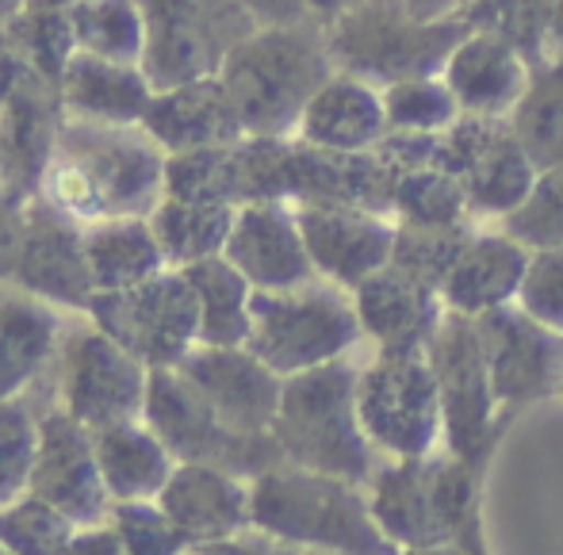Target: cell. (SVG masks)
I'll return each instance as SVG.
<instances>
[{"label":"cell","instance_id":"83f0119b","mask_svg":"<svg viewBox=\"0 0 563 555\" xmlns=\"http://www.w3.org/2000/svg\"><path fill=\"white\" fill-rule=\"evenodd\" d=\"M529 253L518 237H510L495 222V230H475V237L467 242V249L460 253L456 268L449 273L441 299L449 311L460 314H479L498 311L506 303H518L521 280H526Z\"/></svg>","mask_w":563,"mask_h":555},{"label":"cell","instance_id":"11a10c76","mask_svg":"<svg viewBox=\"0 0 563 555\" xmlns=\"http://www.w3.org/2000/svg\"><path fill=\"white\" fill-rule=\"evenodd\" d=\"M402 555H487V552H483V536H479V529H472V533L456 536V541L433 544V548H407Z\"/></svg>","mask_w":563,"mask_h":555},{"label":"cell","instance_id":"6da1fadb","mask_svg":"<svg viewBox=\"0 0 563 555\" xmlns=\"http://www.w3.org/2000/svg\"><path fill=\"white\" fill-rule=\"evenodd\" d=\"M165 149L146 126L89 123L66 115L43 196L81 226L150 219L165 200Z\"/></svg>","mask_w":563,"mask_h":555},{"label":"cell","instance_id":"7bdbcfd3","mask_svg":"<svg viewBox=\"0 0 563 555\" xmlns=\"http://www.w3.org/2000/svg\"><path fill=\"white\" fill-rule=\"evenodd\" d=\"M38 456V414L27 399H0V510L31 490Z\"/></svg>","mask_w":563,"mask_h":555},{"label":"cell","instance_id":"e575fe53","mask_svg":"<svg viewBox=\"0 0 563 555\" xmlns=\"http://www.w3.org/2000/svg\"><path fill=\"white\" fill-rule=\"evenodd\" d=\"M510 126L537 169L563 162V62L533 69L526 97L510 111Z\"/></svg>","mask_w":563,"mask_h":555},{"label":"cell","instance_id":"d4e9b609","mask_svg":"<svg viewBox=\"0 0 563 555\" xmlns=\"http://www.w3.org/2000/svg\"><path fill=\"white\" fill-rule=\"evenodd\" d=\"M157 502L185 529L192 544L223 541V536H238L253 529L250 479H238L223 467L177 464Z\"/></svg>","mask_w":563,"mask_h":555},{"label":"cell","instance_id":"d590c367","mask_svg":"<svg viewBox=\"0 0 563 555\" xmlns=\"http://www.w3.org/2000/svg\"><path fill=\"white\" fill-rule=\"evenodd\" d=\"M69 20H74L77 46L85 54H100V58L126 62V66H142L146 20H142L139 0H77L69 8Z\"/></svg>","mask_w":563,"mask_h":555},{"label":"cell","instance_id":"30bf717a","mask_svg":"<svg viewBox=\"0 0 563 555\" xmlns=\"http://www.w3.org/2000/svg\"><path fill=\"white\" fill-rule=\"evenodd\" d=\"M356 414L384 456H430L441 441V395L426 348L376 353L356 376Z\"/></svg>","mask_w":563,"mask_h":555},{"label":"cell","instance_id":"f1b7e54d","mask_svg":"<svg viewBox=\"0 0 563 555\" xmlns=\"http://www.w3.org/2000/svg\"><path fill=\"white\" fill-rule=\"evenodd\" d=\"M387 134L384 89L361 81L353 74H338L311 97L303 119H299L296 138L322 149H376Z\"/></svg>","mask_w":563,"mask_h":555},{"label":"cell","instance_id":"ab89813d","mask_svg":"<svg viewBox=\"0 0 563 555\" xmlns=\"http://www.w3.org/2000/svg\"><path fill=\"white\" fill-rule=\"evenodd\" d=\"M15 51L23 54L31 74L46 77L51 85L62 89L66 66L74 62V54L81 51L74 35V20L69 12H51V8H23L12 23H8Z\"/></svg>","mask_w":563,"mask_h":555},{"label":"cell","instance_id":"f5cc1de1","mask_svg":"<svg viewBox=\"0 0 563 555\" xmlns=\"http://www.w3.org/2000/svg\"><path fill=\"white\" fill-rule=\"evenodd\" d=\"M27 74L31 69H27V62H23V54L15 51L12 35H8V23H0V104L20 89Z\"/></svg>","mask_w":563,"mask_h":555},{"label":"cell","instance_id":"680465c9","mask_svg":"<svg viewBox=\"0 0 563 555\" xmlns=\"http://www.w3.org/2000/svg\"><path fill=\"white\" fill-rule=\"evenodd\" d=\"M27 8V0H0V23H12Z\"/></svg>","mask_w":563,"mask_h":555},{"label":"cell","instance_id":"f35d334b","mask_svg":"<svg viewBox=\"0 0 563 555\" xmlns=\"http://www.w3.org/2000/svg\"><path fill=\"white\" fill-rule=\"evenodd\" d=\"M475 230H479V222H452V226H407V222H399L391 265L441 291L449 273L456 268L460 253L475 237Z\"/></svg>","mask_w":563,"mask_h":555},{"label":"cell","instance_id":"ba28073f","mask_svg":"<svg viewBox=\"0 0 563 555\" xmlns=\"http://www.w3.org/2000/svg\"><path fill=\"white\" fill-rule=\"evenodd\" d=\"M142 422L162 437L177 464H211L238 479H257L288 464L273 433H234L180 368H154Z\"/></svg>","mask_w":563,"mask_h":555},{"label":"cell","instance_id":"7dc6e473","mask_svg":"<svg viewBox=\"0 0 563 555\" xmlns=\"http://www.w3.org/2000/svg\"><path fill=\"white\" fill-rule=\"evenodd\" d=\"M518 307L537 322L563 333V245L529 253L526 280L518 291Z\"/></svg>","mask_w":563,"mask_h":555},{"label":"cell","instance_id":"816d5d0a","mask_svg":"<svg viewBox=\"0 0 563 555\" xmlns=\"http://www.w3.org/2000/svg\"><path fill=\"white\" fill-rule=\"evenodd\" d=\"M296 548L276 536L261 533V529H245L238 536H223V541H208V544H196L188 555H291Z\"/></svg>","mask_w":563,"mask_h":555},{"label":"cell","instance_id":"7402d4cb","mask_svg":"<svg viewBox=\"0 0 563 555\" xmlns=\"http://www.w3.org/2000/svg\"><path fill=\"white\" fill-rule=\"evenodd\" d=\"M223 257L253 284V291H288L319 280L296 203H242Z\"/></svg>","mask_w":563,"mask_h":555},{"label":"cell","instance_id":"4dcf8cb0","mask_svg":"<svg viewBox=\"0 0 563 555\" xmlns=\"http://www.w3.org/2000/svg\"><path fill=\"white\" fill-rule=\"evenodd\" d=\"M97 441L100 475L108 482L112 502H142V498H157L177 471V459L165 448L162 437L150 430L142 418L134 422H119L108 430H92Z\"/></svg>","mask_w":563,"mask_h":555},{"label":"cell","instance_id":"60d3db41","mask_svg":"<svg viewBox=\"0 0 563 555\" xmlns=\"http://www.w3.org/2000/svg\"><path fill=\"white\" fill-rule=\"evenodd\" d=\"M74 536V521L35 495L0 510V544L12 555H66Z\"/></svg>","mask_w":563,"mask_h":555},{"label":"cell","instance_id":"db71d44e","mask_svg":"<svg viewBox=\"0 0 563 555\" xmlns=\"http://www.w3.org/2000/svg\"><path fill=\"white\" fill-rule=\"evenodd\" d=\"M66 555H126L123 552V541L112 525H92V529H77L74 544H69Z\"/></svg>","mask_w":563,"mask_h":555},{"label":"cell","instance_id":"9f6ffc18","mask_svg":"<svg viewBox=\"0 0 563 555\" xmlns=\"http://www.w3.org/2000/svg\"><path fill=\"white\" fill-rule=\"evenodd\" d=\"M472 0H407V8L418 20H456Z\"/></svg>","mask_w":563,"mask_h":555},{"label":"cell","instance_id":"603a6c76","mask_svg":"<svg viewBox=\"0 0 563 555\" xmlns=\"http://www.w3.org/2000/svg\"><path fill=\"white\" fill-rule=\"evenodd\" d=\"M361 330L376 353H410L426 348L445 319V299L438 288L415 280L402 268L387 265L353 288Z\"/></svg>","mask_w":563,"mask_h":555},{"label":"cell","instance_id":"5bb4252c","mask_svg":"<svg viewBox=\"0 0 563 555\" xmlns=\"http://www.w3.org/2000/svg\"><path fill=\"white\" fill-rule=\"evenodd\" d=\"M441 169L460 180L475 222H503L529 196L537 165L514 134L510 119L460 115L441 131Z\"/></svg>","mask_w":563,"mask_h":555},{"label":"cell","instance_id":"5b68a950","mask_svg":"<svg viewBox=\"0 0 563 555\" xmlns=\"http://www.w3.org/2000/svg\"><path fill=\"white\" fill-rule=\"evenodd\" d=\"M372 513L379 529L407 548H433L479 529V467L452 456L379 459L368 482Z\"/></svg>","mask_w":563,"mask_h":555},{"label":"cell","instance_id":"52a82bcc","mask_svg":"<svg viewBox=\"0 0 563 555\" xmlns=\"http://www.w3.org/2000/svg\"><path fill=\"white\" fill-rule=\"evenodd\" d=\"M250 348L276 376H299L319 364L353 356L364 341L353 291L330 280H311L288 291H253Z\"/></svg>","mask_w":563,"mask_h":555},{"label":"cell","instance_id":"f6af8a7d","mask_svg":"<svg viewBox=\"0 0 563 555\" xmlns=\"http://www.w3.org/2000/svg\"><path fill=\"white\" fill-rule=\"evenodd\" d=\"M498 226L518 237L526 249H556L563 245V162L537 173L529 196Z\"/></svg>","mask_w":563,"mask_h":555},{"label":"cell","instance_id":"4316f807","mask_svg":"<svg viewBox=\"0 0 563 555\" xmlns=\"http://www.w3.org/2000/svg\"><path fill=\"white\" fill-rule=\"evenodd\" d=\"M441 77L464 115L510 119V111L526 97L533 66L506 38L487 35V31H467Z\"/></svg>","mask_w":563,"mask_h":555},{"label":"cell","instance_id":"7c38bea8","mask_svg":"<svg viewBox=\"0 0 563 555\" xmlns=\"http://www.w3.org/2000/svg\"><path fill=\"white\" fill-rule=\"evenodd\" d=\"M426 353H430L441 395V441L452 456L483 467L503 410H498L495 384H490L479 322L472 314L445 311Z\"/></svg>","mask_w":563,"mask_h":555},{"label":"cell","instance_id":"f546056e","mask_svg":"<svg viewBox=\"0 0 563 555\" xmlns=\"http://www.w3.org/2000/svg\"><path fill=\"white\" fill-rule=\"evenodd\" d=\"M154 85L142 66L100 58V54L77 51L62 77V104L66 115L89 119V123L142 126L146 108L154 100Z\"/></svg>","mask_w":563,"mask_h":555},{"label":"cell","instance_id":"d6986e66","mask_svg":"<svg viewBox=\"0 0 563 555\" xmlns=\"http://www.w3.org/2000/svg\"><path fill=\"white\" fill-rule=\"evenodd\" d=\"M62 123V89L38 74L23 77L20 89L0 104V188L8 196L23 203L43 196Z\"/></svg>","mask_w":563,"mask_h":555},{"label":"cell","instance_id":"1f68e13d","mask_svg":"<svg viewBox=\"0 0 563 555\" xmlns=\"http://www.w3.org/2000/svg\"><path fill=\"white\" fill-rule=\"evenodd\" d=\"M85 253L97 291H123L169 268L150 219H108L85 226Z\"/></svg>","mask_w":563,"mask_h":555},{"label":"cell","instance_id":"681fc988","mask_svg":"<svg viewBox=\"0 0 563 555\" xmlns=\"http://www.w3.org/2000/svg\"><path fill=\"white\" fill-rule=\"evenodd\" d=\"M376 149L399 173L426 169V165H438L441 169V131H387Z\"/></svg>","mask_w":563,"mask_h":555},{"label":"cell","instance_id":"484cf974","mask_svg":"<svg viewBox=\"0 0 563 555\" xmlns=\"http://www.w3.org/2000/svg\"><path fill=\"white\" fill-rule=\"evenodd\" d=\"M66 322L54 303L0 280V399H20L58 360Z\"/></svg>","mask_w":563,"mask_h":555},{"label":"cell","instance_id":"d6a6232c","mask_svg":"<svg viewBox=\"0 0 563 555\" xmlns=\"http://www.w3.org/2000/svg\"><path fill=\"white\" fill-rule=\"evenodd\" d=\"M185 276L192 280L196 299H200V345H245L253 326V284L230 265L223 253L188 265Z\"/></svg>","mask_w":563,"mask_h":555},{"label":"cell","instance_id":"4fadbf2b","mask_svg":"<svg viewBox=\"0 0 563 555\" xmlns=\"http://www.w3.org/2000/svg\"><path fill=\"white\" fill-rule=\"evenodd\" d=\"M58 407L89 430L134 422L146 410L150 368L100 326H66L58 360Z\"/></svg>","mask_w":563,"mask_h":555},{"label":"cell","instance_id":"b9f144b4","mask_svg":"<svg viewBox=\"0 0 563 555\" xmlns=\"http://www.w3.org/2000/svg\"><path fill=\"white\" fill-rule=\"evenodd\" d=\"M165 196L196 203H234V146L188 149L165 157Z\"/></svg>","mask_w":563,"mask_h":555},{"label":"cell","instance_id":"f907efd6","mask_svg":"<svg viewBox=\"0 0 563 555\" xmlns=\"http://www.w3.org/2000/svg\"><path fill=\"white\" fill-rule=\"evenodd\" d=\"M23 219H27V203L0 188V280H12L15 273L23 245Z\"/></svg>","mask_w":563,"mask_h":555},{"label":"cell","instance_id":"3957f363","mask_svg":"<svg viewBox=\"0 0 563 555\" xmlns=\"http://www.w3.org/2000/svg\"><path fill=\"white\" fill-rule=\"evenodd\" d=\"M253 529L291 544L334 555H402L379 529L368 487L338 475L280 464L250 482Z\"/></svg>","mask_w":563,"mask_h":555},{"label":"cell","instance_id":"9a60e30c","mask_svg":"<svg viewBox=\"0 0 563 555\" xmlns=\"http://www.w3.org/2000/svg\"><path fill=\"white\" fill-rule=\"evenodd\" d=\"M479 337L487 353L498 410L510 414L529 402L563 395V333L537 322L518 303L479 314Z\"/></svg>","mask_w":563,"mask_h":555},{"label":"cell","instance_id":"836d02e7","mask_svg":"<svg viewBox=\"0 0 563 555\" xmlns=\"http://www.w3.org/2000/svg\"><path fill=\"white\" fill-rule=\"evenodd\" d=\"M234 215L238 208H230V203H196L165 196L154 215H150V226H154L157 242H162L169 268H188L196 260L219 257L227 249Z\"/></svg>","mask_w":563,"mask_h":555},{"label":"cell","instance_id":"8fae6325","mask_svg":"<svg viewBox=\"0 0 563 555\" xmlns=\"http://www.w3.org/2000/svg\"><path fill=\"white\" fill-rule=\"evenodd\" d=\"M89 322L139 356L150 371L177 368L200 345V299L185 268H165L154 280L123 291H97Z\"/></svg>","mask_w":563,"mask_h":555},{"label":"cell","instance_id":"2e32d148","mask_svg":"<svg viewBox=\"0 0 563 555\" xmlns=\"http://www.w3.org/2000/svg\"><path fill=\"white\" fill-rule=\"evenodd\" d=\"M27 495L51 502L77 529L104 525L112 518V495L100 475L97 441L66 407H54L38 418V456Z\"/></svg>","mask_w":563,"mask_h":555},{"label":"cell","instance_id":"c3c4849f","mask_svg":"<svg viewBox=\"0 0 563 555\" xmlns=\"http://www.w3.org/2000/svg\"><path fill=\"white\" fill-rule=\"evenodd\" d=\"M242 4L250 8L261 27H273V23H314V27H330V23H338L361 0H242Z\"/></svg>","mask_w":563,"mask_h":555},{"label":"cell","instance_id":"9c48e42d","mask_svg":"<svg viewBox=\"0 0 563 555\" xmlns=\"http://www.w3.org/2000/svg\"><path fill=\"white\" fill-rule=\"evenodd\" d=\"M146 20L142 74L154 89L219 77L227 54L261 23L242 0H139Z\"/></svg>","mask_w":563,"mask_h":555},{"label":"cell","instance_id":"bcb514c9","mask_svg":"<svg viewBox=\"0 0 563 555\" xmlns=\"http://www.w3.org/2000/svg\"><path fill=\"white\" fill-rule=\"evenodd\" d=\"M108 525L119 533L126 555H188L196 548L188 533L162 510L157 498L142 502H115Z\"/></svg>","mask_w":563,"mask_h":555},{"label":"cell","instance_id":"ee69618b","mask_svg":"<svg viewBox=\"0 0 563 555\" xmlns=\"http://www.w3.org/2000/svg\"><path fill=\"white\" fill-rule=\"evenodd\" d=\"M384 111H387V131H445V126H452L464 115L441 74L387 85Z\"/></svg>","mask_w":563,"mask_h":555},{"label":"cell","instance_id":"8d00e7d4","mask_svg":"<svg viewBox=\"0 0 563 555\" xmlns=\"http://www.w3.org/2000/svg\"><path fill=\"white\" fill-rule=\"evenodd\" d=\"M552 8L556 0H472L456 20H464L467 31H487V35L506 38L537 69L549 62Z\"/></svg>","mask_w":563,"mask_h":555},{"label":"cell","instance_id":"44dd1931","mask_svg":"<svg viewBox=\"0 0 563 555\" xmlns=\"http://www.w3.org/2000/svg\"><path fill=\"white\" fill-rule=\"evenodd\" d=\"M395 169L379 149H322L303 138H291L288 149V203H334L391 215Z\"/></svg>","mask_w":563,"mask_h":555},{"label":"cell","instance_id":"7a4b0ae2","mask_svg":"<svg viewBox=\"0 0 563 555\" xmlns=\"http://www.w3.org/2000/svg\"><path fill=\"white\" fill-rule=\"evenodd\" d=\"M334 74L327 27L314 23H273L250 31L219 69L245 134L268 138H291L311 97Z\"/></svg>","mask_w":563,"mask_h":555},{"label":"cell","instance_id":"e0dca14e","mask_svg":"<svg viewBox=\"0 0 563 555\" xmlns=\"http://www.w3.org/2000/svg\"><path fill=\"white\" fill-rule=\"evenodd\" d=\"M12 284L46 299V303L81 314H89V303L97 296V284H92L89 273V253H85V226L46 196H35L27 203L23 245Z\"/></svg>","mask_w":563,"mask_h":555},{"label":"cell","instance_id":"ffe728a7","mask_svg":"<svg viewBox=\"0 0 563 555\" xmlns=\"http://www.w3.org/2000/svg\"><path fill=\"white\" fill-rule=\"evenodd\" d=\"M177 368L192 379L196 391L211 402V410L234 433H273L284 395V376H276L245 345H196Z\"/></svg>","mask_w":563,"mask_h":555},{"label":"cell","instance_id":"6f0895ef","mask_svg":"<svg viewBox=\"0 0 563 555\" xmlns=\"http://www.w3.org/2000/svg\"><path fill=\"white\" fill-rule=\"evenodd\" d=\"M549 62H563V0L552 8V31H549Z\"/></svg>","mask_w":563,"mask_h":555},{"label":"cell","instance_id":"91938a15","mask_svg":"<svg viewBox=\"0 0 563 555\" xmlns=\"http://www.w3.org/2000/svg\"><path fill=\"white\" fill-rule=\"evenodd\" d=\"M77 0H27V8H51V12H69Z\"/></svg>","mask_w":563,"mask_h":555},{"label":"cell","instance_id":"ac0fdd59","mask_svg":"<svg viewBox=\"0 0 563 555\" xmlns=\"http://www.w3.org/2000/svg\"><path fill=\"white\" fill-rule=\"evenodd\" d=\"M299 230H303L307 253L314 260V273L338 288L353 291L372 273L391 265L395 230L391 215L361 208H334V203H296Z\"/></svg>","mask_w":563,"mask_h":555},{"label":"cell","instance_id":"277c9868","mask_svg":"<svg viewBox=\"0 0 563 555\" xmlns=\"http://www.w3.org/2000/svg\"><path fill=\"white\" fill-rule=\"evenodd\" d=\"M356 376L361 364L353 356L288 376L273 437L288 464L368 487L379 467V448L368 441L356 414Z\"/></svg>","mask_w":563,"mask_h":555},{"label":"cell","instance_id":"74e56055","mask_svg":"<svg viewBox=\"0 0 563 555\" xmlns=\"http://www.w3.org/2000/svg\"><path fill=\"white\" fill-rule=\"evenodd\" d=\"M391 219L407 226H452V222H475L467 211V196L449 169L426 165V169H402L395 180Z\"/></svg>","mask_w":563,"mask_h":555},{"label":"cell","instance_id":"6125c7cd","mask_svg":"<svg viewBox=\"0 0 563 555\" xmlns=\"http://www.w3.org/2000/svg\"><path fill=\"white\" fill-rule=\"evenodd\" d=\"M0 555H12V552H8V548H4V544H0Z\"/></svg>","mask_w":563,"mask_h":555},{"label":"cell","instance_id":"cb8c5ba5","mask_svg":"<svg viewBox=\"0 0 563 555\" xmlns=\"http://www.w3.org/2000/svg\"><path fill=\"white\" fill-rule=\"evenodd\" d=\"M142 126L165 154L234 146V142L245 138V126L238 119V108L230 100L223 77H200V81L157 89Z\"/></svg>","mask_w":563,"mask_h":555},{"label":"cell","instance_id":"8992f818","mask_svg":"<svg viewBox=\"0 0 563 555\" xmlns=\"http://www.w3.org/2000/svg\"><path fill=\"white\" fill-rule=\"evenodd\" d=\"M464 35V20H418L407 0H361L327 27V46L341 74L387 89L410 77L445 74Z\"/></svg>","mask_w":563,"mask_h":555},{"label":"cell","instance_id":"94428289","mask_svg":"<svg viewBox=\"0 0 563 555\" xmlns=\"http://www.w3.org/2000/svg\"><path fill=\"white\" fill-rule=\"evenodd\" d=\"M291 555H334V552H314V548H296Z\"/></svg>","mask_w":563,"mask_h":555}]
</instances>
